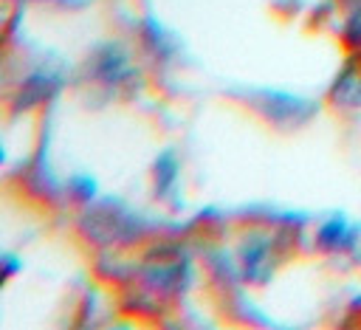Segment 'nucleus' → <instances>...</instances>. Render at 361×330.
I'll use <instances>...</instances> for the list:
<instances>
[{
    "mask_svg": "<svg viewBox=\"0 0 361 330\" xmlns=\"http://www.w3.org/2000/svg\"><path fill=\"white\" fill-rule=\"evenodd\" d=\"M319 240L327 248H347V245H353V226L347 220H330L322 226Z\"/></svg>",
    "mask_w": 361,
    "mask_h": 330,
    "instance_id": "obj_1",
    "label": "nucleus"
}]
</instances>
